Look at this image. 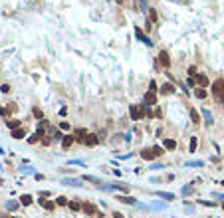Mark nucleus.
<instances>
[{
	"instance_id": "nucleus-1",
	"label": "nucleus",
	"mask_w": 224,
	"mask_h": 218,
	"mask_svg": "<svg viewBox=\"0 0 224 218\" xmlns=\"http://www.w3.org/2000/svg\"><path fill=\"white\" fill-rule=\"evenodd\" d=\"M212 93H214V99L218 103L224 101V79H216L212 83Z\"/></svg>"
},
{
	"instance_id": "nucleus-2",
	"label": "nucleus",
	"mask_w": 224,
	"mask_h": 218,
	"mask_svg": "<svg viewBox=\"0 0 224 218\" xmlns=\"http://www.w3.org/2000/svg\"><path fill=\"white\" fill-rule=\"evenodd\" d=\"M129 115L133 121H139L145 115V109H143V105H129Z\"/></svg>"
},
{
	"instance_id": "nucleus-3",
	"label": "nucleus",
	"mask_w": 224,
	"mask_h": 218,
	"mask_svg": "<svg viewBox=\"0 0 224 218\" xmlns=\"http://www.w3.org/2000/svg\"><path fill=\"white\" fill-rule=\"evenodd\" d=\"M159 64L163 66V68H169V66H171V58H169V52H165V50H161V52H159Z\"/></svg>"
},
{
	"instance_id": "nucleus-4",
	"label": "nucleus",
	"mask_w": 224,
	"mask_h": 218,
	"mask_svg": "<svg viewBox=\"0 0 224 218\" xmlns=\"http://www.w3.org/2000/svg\"><path fill=\"white\" fill-rule=\"evenodd\" d=\"M143 103H145V105H155V103H157V93H155V91H147L145 97H143Z\"/></svg>"
},
{
	"instance_id": "nucleus-5",
	"label": "nucleus",
	"mask_w": 224,
	"mask_h": 218,
	"mask_svg": "<svg viewBox=\"0 0 224 218\" xmlns=\"http://www.w3.org/2000/svg\"><path fill=\"white\" fill-rule=\"evenodd\" d=\"M175 89H177V87H175V83H171V81H167V83H163V85H161V93H163V95H171V93H175Z\"/></svg>"
},
{
	"instance_id": "nucleus-6",
	"label": "nucleus",
	"mask_w": 224,
	"mask_h": 218,
	"mask_svg": "<svg viewBox=\"0 0 224 218\" xmlns=\"http://www.w3.org/2000/svg\"><path fill=\"white\" fill-rule=\"evenodd\" d=\"M135 36H137V40H139V42H143V44H147V46H153V42H151L145 34H143L141 28H135Z\"/></svg>"
},
{
	"instance_id": "nucleus-7",
	"label": "nucleus",
	"mask_w": 224,
	"mask_h": 218,
	"mask_svg": "<svg viewBox=\"0 0 224 218\" xmlns=\"http://www.w3.org/2000/svg\"><path fill=\"white\" fill-rule=\"evenodd\" d=\"M87 147H95L97 143H99V139L95 137V133H87V137H85V141H83Z\"/></svg>"
},
{
	"instance_id": "nucleus-8",
	"label": "nucleus",
	"mask_w": 224,
	"mask_h": 218,
	"mask_svg": "<svg viewBox=\"0 0 224 218\" xmlns=\"http://www.w3.org/2000/svg\"><path fill=\"white\" fill-rule=\"evenodd\" d=\"M28 135V131L24 127H20V129H14V131H12V137H14V139H24V137Z\"/></svg>"
},
{
	"instance_id": "nucleus-9",
	"label": "nucleus",
	"mask_w": 224,
	"mask_h": 218,
	"mask_svg": "<svg viewBox=\"0 0 224 218\" xmlns=\"http://www.w3.org/2000/svg\"><path fill=\"white\" fill-rule=\"evenodd\" d=\"M163 147H165V151H175L177 149V141L175 139H165Z\"/></svg>"
},
{
	"instance_id": "nucleus-10",
	"label": "nucleus",
	"mask_w": 224,
	"mask_h": 218,
	"mask_svg": "<svg viewBox=\"0 0 224 218\" xmlns=\"http://www.w3.org/2000/svg\"><path fill=\"white\" fill-rule=\"evenodd\" d=\"M194 79H196V83H198L200 87H206V85H208V77H206L204 73H196V77H194Z\"/></svg>"
},
{
	"instance_id": "nucleus-11",
	"label": "nucleus",
	"mask_w": 224,
	"mask_h": 218,
	"mask_svg": "<svg viewBox=\"0 0 224 218\" xmlns=\"http://www.w3.org/2000/svg\"><path fill=\"white\" fill-rule=\"evenodd\" d=\"M206 95H208L206 87H196V89H194V97H196V99H204Z\"/></svg>"
},
{
	"instance_id": "nucleus-12",
	"label": "nucleus",
	"mask_w": 224,
	"mask_h": 218,
	"mask_svg": "<svg viewBox=\"0 0 224 218\" xmlns=\"http://www.w3.org/2000/svg\"><path fill=\"white\" fill-rule=\"evenodd\" d=\"M74 141H75L74 135H66L64 139H62V147H64V149H70V147L74 145Z\"/></svg>"
},
{
	"instance_id": "nucleus-13",
	"label": "nucleus",
	"mask_w": 224,
	"mask_h": 218,
	"mask_svg": "<svg viewBox=\"0 0 224 218\" xmlns=\"http://www.w3.org/2000/svg\"><path fill=\"white\" fill-rule=\"evenodd\" d=\"M82 210L85 212L87 216H93V214H95V206H93L91 202H85V204H83V208H82Z\"/></svg>"
},
{
	"instance_id": "nucleus-14",
	"label": "nucleus",
	"mask_w": 224,
	"mask_h": 218,
	"mask_svg": "<svg viewBox=\"0 0 224 218\" xmlns=\"http://www.w3.org/2000/svg\"><path fill=\"white\" fill-rule=\"evenodd\" d=\"M85 137H87L85 129H78V131H75V135H74V139L75 141H85Z\"/></svg>"
},
{
	"instance_id": "nucleus-15",
	"label": "nucleus",
	"mask_w": 224,
	"mask_h": 218,
	"mask_svg": "<svg viewBox=\"0 0 224 218\" xmlns=\"http://www.w3.org/2000/svg\"><path fill=\"white\" fill-rule=\"evenodd\" d=\"M141 157L145 159V161H151V159H155L153 149H143V151H141Z\"/></svg>"
},
{
	"instance_id": "nucleus-16",
	"label": "nucleus",
	"mask_w": 224,
	"mask_h": 218,
	"mask_svg": "<svg viewBox=\"0 0 224 218\" xmlns=\"http://www.w3.org/2000/svg\"><path fill=\"white\" fill-rule=\"evenodd\" d=\"M32 202H34V198L30 194H22V196H20V204H24V206H30Z\"/></svg>"
},
{
	"instance_id": "nucleus-17",
	"label": "nucleus",
	"mask_w": 224,
	"mask_h": 218,
	"mask_svg": "<svg viewBox=\"0 0 224 218\" xmlns=\"http://www.w3.org/2000/svg\"><path fill=\"white\" fill-rule=\"evenodd\" d=\"M117 200L123 204H135L137 202V198H133V196H117Z\"/></svg>"
},
{
	"instance_id": "nucleus-18",
	"label": "nucleus",
	"mask_w": 224,
	"mask_h": 218,
	"mask_svg": "<svg viewBox=\"0 0 224 218\" xmlns=\"http://www.w3.org/2000/svg\"><path fill=\"white\" fill-rule=\"evenodd\" d=\"M62 184H70V186H79V184H82V181H79V179H64V181H62Z\"/></svg>"
},
{
	"instance_id": "nucleus-19",
	"label": "nucleus",
	"mask_w": 224,
	"mask_h": 218,
	"mask_svg": "<svg viewBox=\"0 0 224 218\" xmlns=\"http://www.w3.org/2000/svg\"><path fill=\"white\" fill-rule=\"evenodd\" d=\"M83 181H87V182H95V184H101V179H97V177H93V175H83Z\"/></svg>"
},
{
	"instance_id": "nucleus-20",
	"label": "nucleus",
	"mask_w": 224,
	"mask_h": 218,
	"mask_svg": "<svg viewBox=\"0 0 224 218\" xmlns=\"http://www.w3.org/2000/svg\"><path fill=\"white\" fill-rule=\"evenodd\" d=\"M149 22H157L159 20V14H157V10H155V8H149Z\"/></svg>"
},
{
	"instance_id": "nucleus-21",
	"label": "nucleus",
	"mask_w": 224,
	"mask_h": 218,
	"mask_svg": "<svg viewBox=\"0 0 224 218\" xmlns=\"http://www.w3.org/2000/svg\"><path fill=\"white\" fill-rule=\"evenodd\" d=\"M157 196H159V198H165V200H175V194H171V192H163V190H159Z\"/></svg>"
},
{
	"instance_id": "nucleus-22",
	"label": "nucleus",
	"mask_w": 224,
	"mask_h": 218,
	"mask_svg": "<svg viewBox=\"0 0 224 218\" xmlns=\"http://www.w3.org/2000/svg\"><path fill=\"white\" fill-rule=\"evenodd\" d=\"M40 204L46 208V210H54V206H56L54 202H50V200H44V198H40Z\"/></svg>"
},
{
	"instance_id": "nucleus-23",
	"label": "nucleus",
	"mask_w": 224,
	"mask_h": 218,
	"mask_svg": "<svg viewBox=\"0 0 224 218\" xmlns=\"http://www.w3.org/2000/svg\"><path fill=\"white\" fill-rule=\"evenodd\" d=\"M202 117L206 119V125H212V123H214V121H212V113H210V111H206V109L202 111Z\"/></svg>"
},
{
	"instance_id": "nucleus-24",
	"label": "nucleus",
	"mask_w": 224,
	"mask_h": 218,
	"mask_svg": "<svg viewBox=\"0 0 224 218\" xmlns=\"http://www.w3.org/2000/svg\"><path fill=\"white\" fill-rule=\"evenodd\" d=\"M196 145H198V139H196V137H191V143H188V151H191V153H194V151H196Z\"/></svg>"
},
{
	"instance_id": "nucleus-25",
	"label": "nucleus",
	"mask_w": 224,
	"mask_h": 218,
	"mask_svg": "<svg viewBox=\"0 0 224 218\" xmlns=\"http://www.w3.org/2000/svg\"><path fill=\"white\" fill-rule=\"evenodd\" d=\"M6 125L12 129V131H14V129H20V127H22V125H20V121H16V119H12V121H6Z\"/></svg>"
},
{
	"instance_id": "nucleus-26",
	"label": "nucleus",
	"mask_w": 224,
	"mask_h": 218,
	"mask_svg": "<svg viewBox=\"0 0 224 218\" xmlns=\"http://www.w3.org/2000/svg\"><path fill=\"white\" fill-rule=\"evenodd\" d=\"M191 119H192V123H200V115H198L196 109H191Z\"/></svg>"
},
{
	"instance_id": "nucleus-27",
	"label": "nucleus",
	"mask_w": 224,
	"mask_h": 218,
	"mask_svg": "<svg viewBox=\"0 0 224 218\" xmlns=\"http://www.w3.org/2000/svg\"><path fill=\"white\" fill-rule=\"evenodd\" d=\"M153 153H155V157H161V155H165V147L155 145V147H153Z\"/></svg>"
},
{
	"instance_id": "nucleus-28",
	"label": "nucleus",
	"mask_w": 224,
	"mask_h": 218,
	"mask_svg": "<svg viewBox=\"0 0 224 218\" xmlns=\"http://www.w3.org/2000/svg\"><path fill=\"white\" fill-rule=\"evenodd\" d=\"M67 206H70V208H71V210H74V212H78L79 208H83V204H79V202H75V200H71V202L67 204Z\"/></svg>"
},
{
	"instance_id": "nucleus-29",
	"label": "nucleus",
	"mask_w": 224,
	"mask_h": 218,
	"mask_svg": "<svg viewBox=\"0 0 224 218\" xmlns=\"http://www.w3.org/2000/svg\"><path fill=\"white\" fill-rule=\"evenodd\" d=\"M40 137H42V135H38V133H34V135H30V137H28V143H30V145H34V143H38V141H42V139H40Z\"/></svg>"
},
{
	"instance_id": "nucleus-30",
	"label": "nucleus",
	"mask_w": 224,
	"mask_h": 218,
	"mask_svg": "<svg viewBox=\"0 0 224 218\" xmlns=\"http://www.w3.org/2000/svg\"><path fill=\"white\" fill-rule=\"evenodd\" d=\"M56 204H58V206H66V204H70V202H67L66 196H58V198H56Z\"/></svg>"
},
{
	"instance_id": "nucleus-31",
	"label": "nucleus",
	"mask_w": 224,
	"mask_h": 218,
	"mask_svg": "<svg viewBox=\"0 0 224 218\" xmlns=\"http://www.w3.org/2000/svg\"><path fill=\"white\" fill-rule=\"evenodd\" d=\"M6 208H8V210H18V202H14V200H10V202L6 204Z\"/></svg>"
},
{
	"instance_id": "nucleus-32",
	"label": "nucleus",
	"mask_w": 224,
	"mask_h": 218,
	"mask_svg": "<svg viewBox=\"0 0 224 218\" xmlns=\"http://www.w3.org/2000/svg\"><path fill=\"white\" fill-rule=\"evenodd\" d=\"M187 72H188V77H196V66H191Z\"/></svg>"
},
{
	"instance_id": "nucleus-33",
	"label": "nucleus",
	"mask_w": 224,
	"mask_h": 218,
	"mask_svg": "<svg viewBox=\"0 0 224 218\" xmlns=\"http://www.w3.org/2000/svg\"><path fill=\"white\" fill-rule=\"evenodd\" d=\"M202 165H204L202 161H188L187 163V167H202Z\"/></svg>"
},
{
	"instance_id": "nucleus-34",
	"label": "nucleus",
	"mask_w": 224,
	"mask_h": 218,
	"mask_svg": "<svg viewBox=\"0 0 224 218\" xmlns=\"http://www.w3.org/2000/svg\"><path fill=\"white\" fill-rule=\"evenodd\" d=\"M34 117H36V119H42V117H44V113H42V109L34 107Z\"/></svg>"
},
{
	"instance_id": "nucleus-35",
	"label": "nucleus",
	"mask_w": 224,
	"mask_h": 218,
	"mask_svg": "<svg viewBox=\"0 0 224 218\" xmlns=\"http://www.w3.org/2000/svg\"><path fill=\"white\" fill-rule=\"evenodd\" d=\"M0 91H2V93H8V91H10V85H8V83H4V85H0Z\"/></svg>"
},
{
	"instance_id": "nucleus-36",
	"label": "nucleus",
	"mask_w": 224,
	"mask_h": 218,
	"mask_svg": "<svg viewBox=\"0 0 224 218\" xmlns=\"http://www.w3.org/2000/svg\"><path fill=\"white\" fill-rule=\"evenodd\" d=\"M149 91H155V93L159 91V89H157V83H155V81H151V83H149Z\"/></svg>"
},
{
	"instance_id": "nucleus-37",
	"label": "nucleus",
	"mask_w": 224,
	"mask_h": 218,
	"mask_svg": "<svg viewBox=\"0 0 224 218\" xmlns=\"http://www.w3.org/2000/svg\"><path fill=\"white\" fill-rule=\"evenodd\" d=\"M60 127L64 129V131H67V129H70V123H67V121H62V123H60Z\"/></svg>"
},
{
	"instance_id": "nucleus-38",
	"label": "nucleus",
	"mask_w": 224,
	"mask_h": 218,
	"mask_svg": "<svg viewBox=\"0 0 224 218\" xmlns=\"http://www.w3.org/2000/svg\"><path fill=\"white\" fill-rule=\"evenodd\" d=\"M71 163V165H79V167H85V163H83V161H78V159H75V161H70Z\"/></svg>"
},
{
	"instance_id": "nucleus-39",
	"label": "nucleus",
	"mask_w": 224,
	"mask_h": 218,
	"mask_svg": "<svg viewBox=\"0 0 224 218\" xmlns=\"http://www.w3.org/2000/svg\"><path fill=\"white\" fill-rule=\"evenodd\" d=\"M191 190H192V186H191V184H187V186L183 188V194H188V192H191Z\"/></svg>"
},
{
	"instance_id": "nucleus-40",
	"label": "nucleus",
	"mask_w": 224,
	"mask_h": 218,
	"mask_svg": "<svg viewBox=\"0 0 224 218\" xmlns=\"http://www.w3.org/2000/svg\"><path fill=\"white\" fill-rule=\"evenodd\" d=\"M151 169H153V171H161V169H165V167L159 163V165H151Z\"/></svg>"
},
{
	"instance_id": "nucleus-41",
	"label": "nucleus",
	"mask_w": 224,
	"mask_h": 218,
	"mask_svg": "<svg viewBox=\"0 0 224 218\" xmlns=\"http://www.w3.org/2000/svg\"><path fill=\"white\" fill-rule=\"evenodd\" d=\"M52 143V139H48V137H42V145H50Z\"/></svg>"
},
{
	"instance_id": "nucleus-42",
	"label": "nucleus",
	"mask_w": 224,
	"mask_h": 218,
	"mask_svg": "<svg viewBox=\"0 0 224 218\" xmlns=\"http://www.w3.org/2000/svg\"><path fill=\"white\" fill-rule=\"evenodd\" d=\"M200 204H206V206H214V202H210V200H200Z\"/></svg>"
},
{
	"instance_id": "nucleus-43",
	"label": "nucleus",
	"mask_w": 224,
	"mask_h": 218,
	"mask_svg": "<svg viewBox=\"0 0 224 218\" xmlns=\"http://www.w3.org/2000/svg\"><path fill=\"white\" fill-rule=\"evenodd\" d=\"M187 83H188V85H194V83H196V79H194V77H188Z\"/></svg>"
},
{
	"instance_id": "nucleus-44",
	"label": "nucleus",
	"mask_w": 224,
	"mask_h": 218,
	"mask_svg": "<svg viewBox=\"0 0 224 218\" xmlns=\"http://www.w3.org/2000/svg\"><path fill=\"white\" fill-rule=\"evenodd\" d=\"M113 218H125V216L121 214V212H113Z\"/></svg>"
},
{
	"instance_id": "nucleus-45",
	"label": "nucleus",
	"mask_w": 224,
	"mask_h": 218,
	"mask_svg": "<svg viewBox=\"0 0 224 218\" xmlns=\"http://www.w3.org/2000/svg\"><path fill=\"white\" fill-rule=\"evenodd\" d=\"M0 115H8V109H4V107H0Z\"/></svg>"
},
{
	"instance_id": "nucleus-46",
	"label": "nucleus",
	"mask_w": 224,
	"mask_h": 218,
	"mask_svg": "<svg viewBox=\"0 0 224 218\" xmlns=\"http://www.w3.org/2000/svg\"><path fill=\"white\" fill-rule=\"evenodd\" d=\"M222 184H224V181H222Z\"/></svg>"
}]
</instances>
